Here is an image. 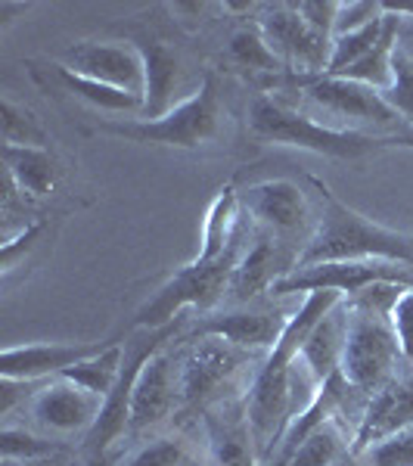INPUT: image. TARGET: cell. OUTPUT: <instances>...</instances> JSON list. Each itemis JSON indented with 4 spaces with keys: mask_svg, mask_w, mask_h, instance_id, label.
Listing matches in <instances>:
<instances>
[{
    "mask_svg": "<svg viewBox=\"0 0 413 466\" xmlns=\"http://www.w3.org/2000/svg\"><path fill=\"white\" fill-rule=\"evenodd\" d=\"M320 193V215L311 237L298 252L296 268L324 265V261H398L413 268V237L410 233L382 228L370 221L329 190L324 180H314ZM292 268V270H296Z\"/></svg>",
    "mask_w": 413,
    "mask_h": 466,
    "instance_id": "obj_1",
    "label": "cell"
},
{
    "mask_svg": "<svg viewBox=\"0 0 413 466\" xmlns=\"http://www.w3.org/2000/svg\"><path fill=\"white\" fill-rule=\"evenodd\" d=\"M224 106L217 94V78L206 75L202 85L186 100H180L175 109L162 118L144 122H96V134L122 137L127 144H153V147H177V149H199L221 137L224 131Z\"/></svg>",
    "mask_w": 413,
    "mask_h": 466,
    "instance_id": "obj_2",
    "label": "cell"
},
{
    "mask_svg": "<svg viewBox=\"0 0 413 466\" xmlns=\"http://www.w3.org/2000/svg\"><path fill=\"white\" fill-rule=\"evenodd\" d=\"M249 131L258 144L274 147H296L307 153L329 156V159H360V156L377 153L379 137L360 131H345V127H329L302 112L289 109L287 103L261 94L249 106Z\"/></svg>",
    "mask_w": 413,
    "mask_h": 466,
    "instance_id": "obj_3",
    "label": "cell"
},
{
    "mask_svg": "<svg viewBox=\"0 0 413 466\" xmlns=\"http://www.w3.org/2000/svg\"><path fill=\"white\" fill-rule=\"evenodd\" d=\"M186 329L184 318L168 323V327H156V329H144L134 327L125 339V358H122V373H118L116 389L106 395L103 401V410L96 417L94 430L85 435V445L81 451H109L116 448V441L127 435V420H131V398H134V386H137L144 367L153 360L159 351L171 349V342L180 339Z\"/></svg>",
    "mask_w": 413,
    "mask_h": 466,
    "instance_id": "obj_4",
    "label": "cell"
},
{
    "mask_svg": "<svg viewBox=\"0 0 413 466\" xmlns=\"http://www.w3.org/2000/svg\"><path fill=\"white\" fill-rule=\"evenodd\" d=\"M401 358L395 327L388 311L358 302L348 308V333H345L339 373L358 392H377L388 380H395V367Z\"/></svg>",
    "mask_w": 413,
    "mask_h": 466,
    "instance_id": "obj_5",
    "label": "cell"
},
{
    "mask_svg": "<svg viewBox=\"0 0 413 466\" xmlns=\"http://www.w3.org/2000/svg\"><path fill=\"white\" fill-rule=\"evenodd\" d=\"M246 246H249V239H246L239 249L224 255L221 261H212V265H196V261L184 265L144 308H140L137 318H134V327H144V329L168 327V323L180 320L184 308L212 311V308L227 296L230 277H234V268Z\"/></svg>",
    "mask_w": 413,
    "mask_h": 466,
    "instance_id": "obj_6",
    "label": "cell"
},
{
    "mask_svg": "<svg viewBox=\"0 0 413 466\" xmlns=\"http://www.w3.org/2000/svg\"><path fill=\"white\" fill-rule=\"evenodd\" d=\"M392 283V287H413V268L398 261H324V265L296 268L270 287L267 296H296V292H339V296H360L364 289Z\"/></svg>",
    "mask_w": 413,
    "mask_h": 466,
    "instance_id": "obj_7",
    "label": "cell"
},
{
    "mask_svg": "<svg viewBox=\"0 0 413 466\" xmlns=\"http://www.w3.org/2000/svg\"><path fill=\"white\" fill-rule=\"evenodd\" d=\"M180 342V339H177ZM193 345L180 358L177 389L184 408H206V404L221 401V392L237 380V373L252 360V351L237 349V345L206 336V339H190Z\"/></svg>",
    "mask_w": 413,
    "mask_h": 466,
    "instance_id": "obj_8",
    "label": "cell"
},
{
    "mask_svg": "<svg viewBox=\"0 0 413 466\" xmlns=\"http://www.w3.org/2000/svg\"><path fill=\"white\" fill-rule=\"evenodd\" d=\"M258 32L287 69L302 72L307 78L327 75L333 41L314 32V28L298 16V10L292 4L267 6L265 16L258 19Z\"/></svg>",
    "mask_w": 413,
    "mask_h": 466,
    "instance_id": "obj_9",
    "label": "cell"
},
{
    "mask_svg": "<svg viewBox=\"0 0 413 466\" xmlns=\"http://www.w3.org/2000/svg\"><path fill=\"white\" fill-rule=\"evenodd\" d=\"M63 66L81 78L100 81V85L127 90L144 96L146 66L134 44L118 41H78L63 50Z\"/></svg>",
    "mask_w": 413,
    "mask_h": 466,
    "instance_id": "obj_10",
    "label": "cell"
},
{
    "mask_svg": "<svg viewBox=\"0 0 413 466\" xmlns=\"http://www.w3.org/2000/svg\"><path fill=\"white\" fill-rule=\"evenodd\" d=\"M283 327H287V318H283L277 308H265V305H237L227 308V311H215L206 314V318L186 323L180 342L186 339H206V336H215V339H224L237 349L246 351H265L274 349L277 339H280Z\"/></svg>",
    "mask_w": 413,
    "mask_h": 466,
    "instance_id": "obj_11",
    "label": "cell"
},
{
    "mask_svg": "<svg viewBox=\"0 0 413 466\" xmlns=\"http://www.w3.org/2000/svg\"><path fill=\"white\" fill-rule=\"evenodd\" d=\"M239 202L255 218V224H261L265 233L292 243L296 237H305L307 243V228H311V206L305 199V190L292 180H261L239 193Z\"/></svg>",
    "mask_w": 413,
    "mask_h": 466,
    "instance_id": "obj_12",
    "label": "cell"
},
{
    "mask_svg": "<svg viewBox=\"0 0 413 466\" xmlns=\"http://www.w3.org/2000/svg\"><path fill=\"white\" fill-rule=\"evenodd\" d=\"M302 87L307 94V100L314 106L327 109L329 116L351 118V122H364L373 127H398L404 131V122L395 116V109L382 100L379 90L364 87L358 81L348 78H336V75H314V78H302Z\"/></svg>",
    "mask_w": 413,
    "mask_h": 466,
    "instance_id": "obj_13",
    "label": "cell"
},
{
    "mask_svg": "<svg viewBox=\"0 0 413 466\" xmlns=\"http://www.w3.org/2000/svg\"><path fill=\"white\" fill-rule=\"evenodd\" d=\"M103 410V398L78 382L56 377L32 395V417L44 432L72 435L90 432Z\"/></svg>",
    "mask_w": 413,
    "mask_h": 466,
    "instance_id": "obj_14",
    "label": "cell"
},
{
    "mask_svg": "<svg viewBox=\"0 0 413 466\" xmlns=\"http://www.w3.org/2000/svg\"><path fill=\"white\" fill-rule=\"evenodd\" d=\"M112 342H28L13 345L0 355V377L41 382L44 377H63L87 358L106 351Z\"/></svg>",
    "mask_w": 413,
    "mask_h": 466,
    "instance_id": "obj_15",
    "label": "cell"
},
{
    "mask_svg": "<svg viewBox=\"0 0 413 466\" xmlns=\"http://www.w3.org/2000/svg\"><path fill=\"white\" fill-rule=\"evenodd\" d=\"M404 430H413V377H395L370 395L351 435V454H364L377 441Z\"/></svg>",
    "mask_w": 413,
    "mask_h": 466,
    "instance_id": "obj_16",
    "label": "cell"
},
{
    "mask_svg": "<svg viewBox=\"0 0 413 466\" xmlns=\"http://www.w3.org/2000/svg\"><path fill=\"white\" fill-rule=\"evenodd\" d=\"M287 246L289 243L270 237L265 230L255 233L252 246H246L243 255H239L234 277H230L227 296L234 299L237 305H246V302H252L255 296H261V292H270V287H274L280 277H287L289 270L296 268V258H289Z\"/></svg>",
    "mask_w": 413,
    "mask_h": 466,
    "instance_id": "obj_17",
    "label": "cell"
},
{
    "mask_svg": "<svg viewBox=\"0 0 413 466\" xmlns=\"http://www.w3.org/2000/svg\"><path fill=\"white\" fill-rule=\"evenodd\" d=\"M177 404H180V389H177L175 358L165 349L144 367L137 386H134L127 435H140V432L153 430V426H159L162 420L171 417V410H175Z\"/></svg>",
    "mask_w": 413,
    "mask_h": 466,
    "instance_id": "obj_18",
    "label": "cell"
},
{
    "mask_svg": "<svg viewBox=\"0 0 413 466\" xmlns=\"http://www.w3.org/2000/svg\"><path fill=\"white\" fill-rule=\"evenodd\" d=\"M134 47L140 50L144 66H146V90H144V112H140V118L153 122V118H162L165 112L175 109V96L180 94V87H184L186 69L175 50L162 41L144 37V41L134 44Z\"/></svg>",
    "mask_w": 413,
    "mask_h": 466,
    "instance_id": "obj_19",
    "label": "cell"
},
{
    "mask_svg": "<svg viewBox=\"0 0 413 466\" xmlns=\"http://www.w3.org/2000/svg\"><path fill=\"white\" fill-rule=\"evenodd\" d=\"M206 430L212 466H258L261 454L252 439L249 420H246V404L237 410H208Z\"/></svg>",
    "mask_w": 413,
    "mask_h": 466,
    "instance_id": "obj_20",
    "label": "cell"
},
{
    "mask_svg": "<svg viewBox=\"0 0 413 466\" xmlns=\"http://www.w3.org/2000/svg\"><path fill=\"white\" fill-rule=\"evenodd\" d=\"M345 333H348V305L342 308V302L327 311L324 318L317 320V327L311 329V336L305 339V349L298 355V364L307 370L317 386L339 373L342 364V349H345Z\"/></svg>",
    "mask_w": 413,
    "mask_h": 466,
    "instance_id": "obj_21",
    "label": "cell"
},
{
    "mask_svg": "<svg viewBox=\"0 0 413 466\" xmlns=\"http://www.w3.org/2000/svg\"><path fill=\"white\" fill-rule=\"evenodd\" d=\"M35 81L41 87H59L63 94L78 96V100H85L87 106L103 109V112H118V116H140V112H144V96L100 85V81L81 78V75H75L72 69H65L63 63H50L47 78H44V75H35Z\"/></svg>",
    "mask_w": 413,
    "mask_h": 466,
    "instance_id": "obj_22",
    "label": "cell"
},
{
    "mask_svg": "<svg viewBox=\"0 0 413 466\" xmlns=\"http://www.w3.org/2000/svg\"><path fill=\"white\" fill-rule=\"evenodd\" d=\"M4 156V175L19 187L22 197L44 199L56 190L59 168L56 159L50 156V149H35V147H0Z\"/></svg>",
    "mask_w": 413,
    "mask_h": 466,
    "instance_id": "obj_23",
    "label": "cell"
},
{
    "mask_svg": "<svg viewBox=\"0 0 413 466\" xmlns=\"http://www.w3.org/2000/svg\"><path fill=\"white\" fill-rule=\"evenodd\" d=\"M388 13V10H386ZM398 28H401V16L398 13H388L386 19V32H382L379 44L370 50L360 63H355L351 69H345L342 75H336V78H348V81H358V85L364 87H373V90H386L392 85L395 78V50H398Z\"/></svg>",
    "mask_w": 413,
    "mask_h": 466,
    "instance_id": "obj_24",
    "label": "cell"
},
{
    "mask_svg": "<svg viewBox=\"0 0 413 466\" xmlns=\"http://www.w3.org/2000/svg\"><path fill=\"white\" fill-rule=\"evenodd\" d=\"M122 358H125V342H112L106 351L87 358L85 364L72 367V370L63 373V377L78 382V386H85L87 392L100 395L103 401H106V395L118 382V373H122Z\"/></svg>",
    "mask_w": 413,
    "mask_h": 466,
    "instance_id": "obj_25",
    "label": "cell"
},
{
    "mask_svg": "<svg viewBox=\"0 0 413 466\" xmlns=\"http://www.w3.org/2000/svg\"><path fill=\"white\" fill-rule=\"evenodd\" d=\"M0 131H4L6 147H35V149L50 147L47 127L41 125V118L28 106L13 100V96L0 100Z\"/></svg>",
    "mask_w": 413,
    "mask_h": 466,
    "instance_id": "obj_26",
    "label": "cell"
},
{
    "mask_svg": "<svg viewBox=\"0 0 413 466\" xmlns=\"http://www.w3.org/2000/svg\"><path fill=\"white\" fill-rule=\"evenodd\" d=\"M227 59L237 66V69H249V72H283L287 66L277 59L274 50L267 47V41L261 37L258 28H239V32L230 35L227 44Z\"/></svg>",
    "mask_w": 413,
    "mask_h": 466,
    "instance_id": "obj_27",
    "label": "cell"
},
{
    "mask_svg": "<svg viewBox=\"0 0 413 466\" xmlns=\"http://www.w3.org/2000/svg\"><path fill=\"white\" fill-rule=\"evenodd\" d=\"M386 19L388 13H382L379 19H373L370 25L358 28V32L333 37V54H329V69L327 75H342L345 69H351L355 63H360L373 47L379 44L382 32H386Z\"/></svg>",
    "mask_w": 413,
    "mask_h": 466,
    "instance_id": "obj_28",
    "label": "cell"
},
{
    "mask_svg": "<svg viewBox=\"0 0 413 466\" xmlns=\"http://www.w3.org/2000/svg\"><path fill=\"white\" fill-rule=\"evenodd\" d=\"M348 445L342 441L339 426L329 420L320 430H314L302 445L296 448V454L289 457L287 466H333L336 461H342L348 454Z\"/></svg>",
    "mask_w": 413,
    "mask_h": 466,
    "instance_id": "obj_29",
    "label": "cell"
},
{
    "mask_svg": "<svg viewBox=\"0 0 413 466\" xmlns=\"http://www.w3.org/2000/svg\"><path fill=\"white\" fill-rule=\"evenodd\" d=\"M59 451H63L59 441L16 430V426H10V423L0 432V457H4V461H50Z\"/></svg>",
    "mask_w": 413,
    "mask_h": 466,
    "instance_id": "obj_30",
    "label": "cell"
},
{
    "mask_svg": "<svg viewBox=\"0 0 413 466\" xmlns=\"http://www.w3.org/2000/svg\"><path fill=\"white\" fill-rule=\"evenodd\" d=\"M392 69H395V78H392V85L382 90V100L395 109V116L401 118V122H408L413 127V56L408 50H401V47L395 50Z\"/></svg>",
    "mask_w": 413,
    "mask_h": 466,
    "instance_id": "obj_31",
    "label": "cell"
},
{
    "mask_svg": "<svg viewBox=\"0 0 413 466\" xmlns=\"http://www.w3.org/2000/svg\"><path fill=\"white\" fill-rule=\"evenodd\" d=\"M358 461L360 466H413V430L377 441L364 454H358Z\"/></svg>",
    "mask_w": 413,
    "mask_h": 466,
    "instance_id": "obj_32",
    "label": "cell"
},
{
    "mask_svg": "<svg viewBox=\"0 0 413 466\" xmlns=\"http://www.w3.org/2000/svg\"><path fill=\"white\" fill-rule=\"evenodd\" d=\"M184 461V448L175 439H153L146 445L134 448L131 454H125L118 466H180Z\"/></svg>",
    "mask_w": 413,
    "mask_h": 466,
    "instance_id": "obj_33",
    "label": "cell"
},
{
    "mask_svg": "<svg viewBox=\"0 0 413 466\" xmlns=\"http://www.w3.org/2000/svg\"><path fill=\"white\" fill-rule=\"evenodd\" d=\"M382 13H386V4H370V0H351V4H342L339 0V16H336L333 37L358 32V28L370 25L373 19H379Z\"/></svg>",
    "mask_w": 413,
    "mask_h": 466,
    "instance_id": "obj_34",
    "label": "cell"
},
{
    "mask_svg": "<svg viewBox=\"0 0 413 466\" xmlns=\"http://www.w3.org/2000/svg\"><path fill=\"white\" fill-rule=\"evenodd\" d=\"M292 6H296L298 16H302L314 32L333 41L336 16H339V0H302V4H292Z\"/></svg>",
    "mask_w": 413,
    "mask_h": 466,
    "instance_id": "obj_35",
    "label": "cell"
},
{
    "mask_svg": "<svg viewBox=\"0 0 413 466\" xmlns=\"http://www.w3.org/2000/svg\"><path fill=\"white\" fill-rule=\"evenodd\" d=\"M388 320H392V327H395L401 355L413 360V287L398 296V302L392 305V311H388Z\"/></svg>",
    "mask_w": 413,
    "mask_h": 466,
    "instance_id": "obj_36",
    "label": "cell"
},
{
    "mask_svg": "<svg viewBox=\"0 0 413 466\" xmlns=\"http://www.w3.org/2000/svg\"><path fill=\"white\" fill-rule=\"evenodd\" d=\"M41 233H44V221H35V224H28V228H22L16 237H10V239H4V246H0V261H4V274H10L13 268H16V261H19V252L22 249H32V246L41 239Z\"/></svg>",
    "mask_w": 413,
    "mask_h": 466,
    "instance_id": "obj_37",
    "label": "cell"
},
{
    "mask_svg": "<svg viewBox=\"0 0 413 466\" xmlns=\"http://www.w3.org/2000/svg\"><path fill=\"white\" fill-rule=\"evenodd\" d=\"M72 466H118V454L116 451H81L78 463Z\"/></svg>",
    "mask_w": 413,
    "mask_h": 466,
    "instance_id": "obj_38",
    "label": "cell"
},
{
    "mask_svg": "<svg viewBox=\"0 0 413 466\" xmlns=\"http://www.w3.org/2000/svg\"><path fill=\"white\" fill-rule=\"evenodd\" d=\"M379 147L382 149H413V127L395 134H379Z\"/></svg>",
    "mask_w": 413,
    "mask_h": 466,
    "instance_id": "obj_39",
    "label": "cell"
},
{
    "mask_svg": "<svg viewBox=\"0 0 413 466\" xmlns=\"http://www.w3.org/2000/svg\"><path fill=\"white\" fill-rule=\"evenodd\" d=\"M0 466H54L50 461H4Z\"/></svg>",
    "mask_w": 413,
    "mask_h": 466,
    "instance_id": "obj_40",
    "label": "cell"
},
{
    "mask_svg": "<svg viewBox=\"0 0 413 466\" xmlns=\"http://www.w3.org/2000/svg\"><path fill=\"white\" fill-rule=\"evenodd\" d=\"M333 466H360V461H358V457H355V454H351V451H348V454H345L342 461H336Z\"/></svg>",
    "mask_w": 413,
    "mask_h": 466,
    "instance_id": "obj_41",
    "label": "cell"
}]
</instances>
